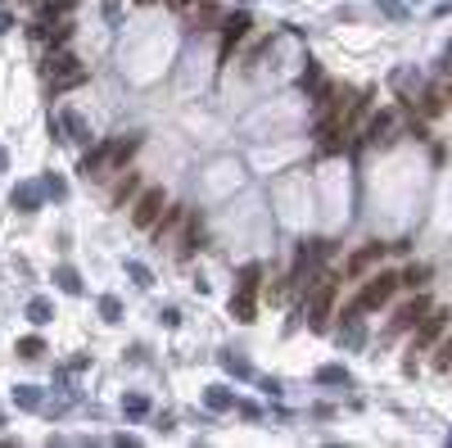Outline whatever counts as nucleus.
Here are the masks:
<instances>
[{
    "label": "nucleus",
    "instance_id": "6e6552de",
    "mask_svg": "<svg viewBox=\"0 0 452 448\" xmlns=\"http://www.w3.org/2000/svg\"><path fill=\"white\" fill-rule=\"evenodd\" d=\"M385 249H389V245H366V249H357L353 258L344 262V272H348V276H366L380 258H385Z\"/></svg>",
    "mask_w": 452,
    "mask_h": 448
},
{
    "label": "nucleus",
    "instance_id": "6ab92c4d",
    "mask_svg": "<svg viewBox=\"0 0 452 448\" xmlns=\"http://www.w3.org/2000/svg\"><path fill=\"white\" fill-rule=\"evenodd\" d=\"M41 353H45V339H41V335L19 339V358H41Z\"/></svg>",
    "mask_w": 452,
    "mask_h": 448
},
{
    "label": "nucleus",
    "instance_id": "20e7f679",
    "mask_svg": "<svg viewBox=\"0 0 452 448\" xmlns=\"http://www.w3.org/2000/svg\"><path fill=\"white\" fill-rule=\"evenodd\" d=\"M335 304H339V281L335 276H321L313 285V295H308V326L313 331H326L335 317Z\"/></svg>",
    "mask_w": 452,
    "mask_h": 448
},
{
    "label": "nucleus",
    "instance_id": "a878e982",
    "mask_svg": "<svg viewBox=\"0 0 452 448\" xmlns=\"http://www.w3.org/2000/svg\"><path fill=\"white\" fill-rule=\"evenodd\" d=\"M45 190H50L54 199H64V195H68V186H64V181H59V177H45Z\"/></svg>",
    "mask_w": 452,
    "mask_h": 448
},
{
    "label": "nucleus",
    "instance_id": "7ed1b4c3",
    "mask_svg": "<svg viewBox=\"0 0 452 448\" xmlns=\"http://www.w3.org/2000/svg\"><path fill=\"white\" fill-rule=\"evenodd\" d=\"M443 335H448V313H443V308H430V313L416 322V331H411L407 362H403V367H407V372H416V358H420V353H434V344H439Z\"/></svg>",
    "mask_w": 452,
    "mask_h": 448
},
{
    "label": "nucleus",
    "instance_id": "f3484780",
    "mask_svg": "<svg viewBox=\"0 0 452 448\" xmlns=\"http://www.w3.org/2000/svg\"><path fill=\"white\" fill-rule=\"evenodd\" d=\"M425 281H430V267H420V262L407 267V272H398V285H407V290H420Z\"/></svg>",
    "mask_w": 452,
    "mask_h": 448
},
{
    "label": "nucleus",
    "instance_id": "b1692460",
    "mask_svg": "<svg viewBox=\"0 0 452 448\" xmlns=\"http://www.w3.org/2000/svg\"><path fill=\"white\" fill-rule=\"evenodd\" d=\"M222 367H226V372H236V376H249V362H245V358H236V353H226Z\"/></svg>",
    "mask_w": 452,
    "mask_h": 448
},
{
    "label": "nucleus",
    "instance_id": "5701e85b",
    "mask_svg": "<svg viewBox=\"0 0 452 448\" xmlns=\"http://www.w3.org/2000/svg\"><path fill=\"white\" fill-rule=\"evenodd\" d=\"M317 381H326V385H339V381H348V372H344V367H321V372H317Z\"/></svg>",
    "mask_w": 452,
    "mask_h": 448
},
{
    "label": "nucleus",
    "instance_id": "a211bd4d",
    "mask_svg": "<svg viewBox=\"0 0 452 448\" xmlns=\"http://www.w3.org/2000/svg\"><path fill=\"white\" fill-rule=\"evenodd\" d=\"M14 403H19V407H41V394H36V385H19V390H14Z\"/></svg>",
    "mask_w": 452,
    "mask_h": 448
},
{
    "label": "nucleus",
    "instance_id": "f03ea898",
    "mask_svg": "<svg viewBox=\"0 0 452 448\" xmlns=\"http://www.w3.org/2000/svg\"><path fill=\"white\" fill-rule=\"evenodd\" d=\"M136 154V136H113V141L95 145V150L82 159V177H104V172H122L127 159Z\"/></svg>",
    "mask_w": 452,
    "mask_h": 448
},
{
    "label": "nucleus",
    "instance_id": "393cba45",
    "mask_svg": "<svg viewBox=\"0 0 452 448\" xmlns=\"http://www.w3.org/2000/svg\"><path fill=\"white\" fill-rule=\"evenodd\" d=\"M127 272L136 276V285H154V281H150V267H140V262H127Z\"/></svg>",
    "mask_w": 452,
    "mask_h": 448
},
{
    "label": "nucleus",
    "instance_id": "0eeeda50",
    "mask_svg": "<svg viewBox=\"0 0 452 448\" xmlns=\"http://www.w3.org/2000/svg\"><path fill=\"white\" fill-rule=\"evenodd\" d=\"M82 82H87V68L77 64L73 55L50 59V87H54V96H59V91H68V87H82Z\"/></svg>",
    "mask_w": 452,
    "mask_h": 448
},
{
    "label": "nucleus",
    "instance_id": "aec40b11",
    "mask_svg": "<svg viewBox=\"0 0 452 448\" xmlns=\"http://www.w3.org/2000/svg\"><path fill=\"white\" fill-rule=\"evenodd\" d=\"M122 407H127L131 416H145V412H150V399H145V394H127V399H122Z\"/></svg>",
    "mask_w": 452,
    "mask_h": 448
},
{
    "label": "nucleus",
    "instance_id": "cd10ccee",
    "mask_svg": "<svg viewBox=\"0 0 452 448\" xmlns=\"http://www.w3.org/2000/svg\"><path fill=\"white\" fill-rule=\"evenodd\" d=\"M439 96H443V104L452 109V82H443V87H439Z\"/></svg>",
    "mask_w": 452,
    "mask_h": 448
},
{
    "label": "nucleus",
    "instance_id": "39448f33",
    "mask_svg": "<svg viewBox=\"0 0 452 448\" xmlns=\"http://www.w3.org/2000/svg\"><path fill=\"white\" fill-rule=\"evenodd\" d=\"M168 213V195H163L159 186H150V190H140L136 199H131V222H136L140 231H154V222Z\"/></svg>",
    "mask_w": 452,
    "mask_h": 448
},
{
    "label": "nucleus",
    "instance_id": "9d476101",
    "mask_svg": "<svg viewBox=\"0 0 452 448\" xmlns=\"http://www.w3.org/2000/svg\"><path fill=\"white\" fill-rule=\"evenodd\" d=\"M136 190H140V177H136V172H118V186H113V195H109V204H113V208L131 204V199H136Z\"/></svg>",
    "mask_w": 452,
    "mask_h": 448
},
{
    "label": "nucleus",
    "instance_id": "f257e3e1",
    "mask_svg": "<svg viewBox=\"0 0 452 448\" xmlns=\"http://www.w3.org/2000/svg\"><path fill=\"white\" fill-rule=\"evenodd\" d=\"M398 290H403V285H398V272H376V276H371V281H366L362 290L353 295V304H348L339 317H344V322H357L362 313H376V308H385L389 299L398 295Z\"/></svg>",
    "mask_w": 452,
    "mask_h": 448
},
{
    "label": "nucleus",
    "instance_id": "2eb2a0df",
    "mask_svg": "<svg viewBox=\"0 0 452 448\" xmlns=\"http://www.w3.org/2000/svg\"><path fill=\"white\" fill-rule=\"evenodd\" d=\"M434 372H448L452 376V335H443L434 344Z\"/></svg>",
    "mask_w": 452,
    "mask_h": 448
},
{
    "label": "nucleus",
    "instance_id": "412c9836",
    "mask_svg": "<svg viewBox=\"0 0 452 448\" xmlns=\"http://www.w3.org/2000/svg\"><path fill=\"white\" fill-rule=\"evenodd\" d=\"M59 290H68V295H82V281H77L73 267H59Z\"/></svg>",
    "mask_w": 452,
    "mask_h": 448
},
{
    "label": "nucleus",
    "instance_id": "1a4fd4ad",
    "mask_svg": "<svg viewBox=\"0 0 452 448\" xmlns=\"http://www.w3.org/2000/svg\"><path fill=\"white\" fill-rule=\"evenodd\" d=\"M249 27H253V23H249V14H236V19H226V27H222V55H231V45L245 41Z\"/></svg>",
    "mask_w": 452,
    "mask_h": 448
},
{
    "label": "nucleus",
    "instance_id": "4be33fe9",
    "mask_svg": "<svg viewBox=\"0 0 452 448\" xmlns=\"http://www.w3.org/2000/svg\"><path fill=\"white\" fill-rule=\"evenodd\" d=\"M100 313H104V322H118L122 317V304L113 295H104V299H100Z\"/></svg>",
    "mask_w": 452,
    "mask_h": 448
},
{
    "label": "nucleus",
    "instance_id": "423d86ee",
    "mask_svg": "<svg viewBox=\"0 0 452 448\" xmlns=\"http://www.w3.org/2000/svg\"><path fill=\"white\" fill-rule=\"evenodd\" d=\"M430 308H434V304H430L425 295H411L407 304H398V308H394V322H389V335H403V331H416V322L425 317Z\"/></svg>",
    "mask_w": 452,
    "mask_h": 448
},
{
    "label": "nucleus",
    "instance_id": "f8f14e48",
    "mask_svg": "<svg viewBox=\"0 0 452 448\" xmlns=\"http://www.w3.org/2000/svg\"><path fill=\"white\" fill-rule=\"evenodd\" d=\"M204 403L213 407V412H226V407H236V394H231V390H222V385H213V390L204 394Z\"/></svg>",
    "mask_w": 452,
    "mask_h": 448
},
{
    "label": "nucleus",
    "instance_id": "bb28decb",
    "mask_svg": "<svg viewBox=\"0 0 452 448\" xmlns=\"http://www.w3.org/2000/svg\"><path fill=\"white\" fill-rule=\"evenodd\" d=\"M168 5H172V10H181V14H190L194 5H199V0H168Z\"/></svg>",
    "mask_w": 452,
    "mask_h": 448
},
{
    "label": "nucleus",
    "instance_id": "dca6fc26",
    "mask_svg": "<svg viewBox=\"0 0 452 448\" xmlns=\"http://www.w3.org/2000/svg\"><path fill=\"white\" fill-rule=\"evenodd\" d=\"M389 127H394V118H389V113H376V118L366 122V141H371V145H380Z\"/></svg>",
    "mask_w": 452,
    "mask_h": 448
},
{
    "label": "nucleus",
    "instance_id": "4468645a",
    "mask_svg": "<svg viewBox=\"0 0 452 448\" xmlns=\"http://www.w3.org/2000/svg\"><path fill=\"white\" fill-rule=\"evenodd\" d=\"M50 317H54V304H50V299H32V304H27V322H32V326H45Z\"/></svg>",
    "mask_w": 452,
    "mask_h": 448
},
{
    "label": "nucleus",
    "instance_id": "9b49d317",
    "mask_svg": "<svg viewBox=\"0 0 452 448\" xmlns=\"http://www.w3.org/2000/svg\"><path fill=\"white\" fill-rule=\"evenodd\" d=\"M231 313H236L240 322H253V313H258V295H253V290H236V295H231Z\"/></svg>",
    "mask_w": 452,
    "mask_h": 448
},
{
    "label": "nucleus",
    "instance_id": "ddd939ff",
    "mask_svg": "<svg viewBox=\"0 0 452 448\" xmlns=\"http://www.w3.org/2000/svg\"><path fill=\"white\" fill-rule=\"evenodd\" d=\"M36 204H41V190H36V186H19V190H14V208L36 213Z\"/></svg>",
    "mask_w": 452,
    "mask_h": 448
}]
</instances>
